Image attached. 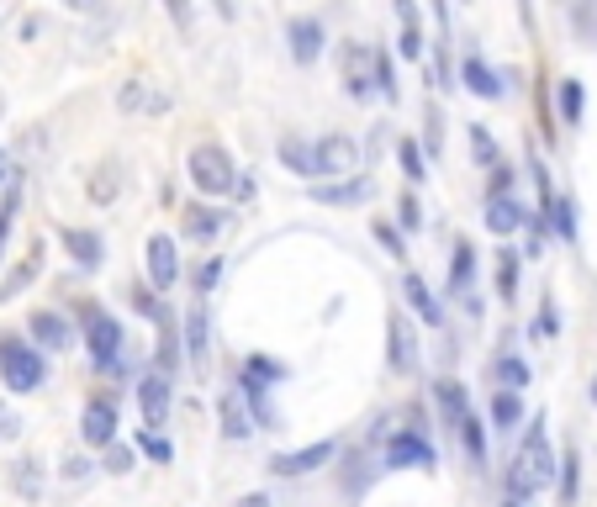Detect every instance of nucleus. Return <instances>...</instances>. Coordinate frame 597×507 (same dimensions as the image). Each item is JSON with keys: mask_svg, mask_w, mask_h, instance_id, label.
Listing matches in <instances>:
<instances>
[{"mask_svg": "<svg viewBox=\"0 0 597 507\" xmlns=\"http://www.w3.org/2000/svg\"><path fill=\"white\" fill-rule=\"evenodd\" d=\"M460 85L471 90V96H481V101H502V74L481 59V53H465L460 59Z\"/></svg>", "mask_w": 597, "mask_h": 507, "instance_id": "13", "label": "nucleus"}, {"mask_svg": "<svg viewBox=\"0 0 597 507\" xmlns=\"http://www.w3.org/2000/svg\"><path fill=\"white\" fill-rule=\"evenodd\" d=\"M64 243H69V254L80 259L85 270L101 265V233H90V228H64Z\"/></svg>", "mask_w": 597, "mask_h": 507, "instance_id": "27", "label": "nucleus"}, {"mask_svg": "<svg viewBox=\"0 0 597 507\" xmlns=\"http://www.w3.org/2000/svg\"><path fill=\"white\" fill-rule=\"evenodd\" d=\"M281 164L291 175H317V143H302V138H281Z\"/></svg>", "mask_w": 597, "mask_h": 507, "instance_id": "26", "label": "nucleus"}, {"mask_svg": "<svg viewBox=\"0 0 597 507\" xmlns=\"http://www.w3.org/2000/svg\"><path fill=\"white\" fill-rule=\"evenodd\" d=\"M434 402H439V412H444V423H450V428H460L465 418H471V397H465L460 381H439L434 386Z\"/></svg>", "mask_w": 597, "mask_h": 507, "instance_id": "24", "label": "nucleus"}, {"mask_svg": "<svg viewBox=\"0 0 597 507\" xmlns=\"http://www.w3.org/2000/svg\"><path fill=\"white\" fill-rule=\"evenodd\" d=\"M117 180H122V169H117V164H101L96 175H90V201L106 206L111 196H117Z\"/></svg>", "mask_w": 597, "mask_h": 507, "instance_id": "35", "label": "nucleus"}, {"mask_svg": "<svg viewBox=\"0 0 597 507\" xmlns=\"http://www.w3.org/2000/svg\"><path fill=\"white\" fill-rule=\"evenodd\" d=\"M281 381H286V370L275 365L270 354H249V360H244V391L254 397V407H259V397H265L270 386H281Z\"/></svg>", "mask_w": 597, "mask_h": 507, "instance_id": "16", "label": "nucleus"}, {"mask_svg": "<svg viewBox=\"0 0 597 507\" xmlns=\"http://www.w3.org/2000/svg\"><path fill=\"white\" fill-rule=\"evenodd\" d=\"M191 280H196V296H212V286L222 280V254H207V259H201Z\"/></svg>", "mask_w": 597, "mask_h": 507, "instance_id": "37", "label": "nucleus"}, {"mask_svg": "<svg viewBox=\"0 0 597 507\" xmlns=\"http://www.w3.org/2000/svg\"><path fill=\"white\" fill-rule=\"evenodd\" d=\"M471 280H476V243L471 238H455V259H450V291L460 296H471Z\"/></svg>", "mask_w": 597, "mask_h": 507, "instance_id": "21", "label": "nucleus"}, {"mask_svg": "<svg viewBox=\"0 0 597 507\" xmlns=\"http://www.w3.org/2000/svg\"><path fill=\"white\" fill-rule=\"evenodd\" d=\"M323 22L317 16H291V27H286V48H291V59L296 64H317L323 59Z\"/></svg>", "mask_w": 597, "mask_h": 507, "instance_id": "11", "label": "nucleus"}, {"mask_svg": "<svg viewBox=\"0 0 597 507\" xmlns=\"http://www.w3.org/2000/svg\"><path fill=\"white\" fill-rule=\"evenodd\" d=\"M386 365L397 370V375L413 370V328H407V317H402V312H391V317H386Z\"/></svg>", "mask_w": 597, "mask_h": 507, "instance_id": "14", "label": "nucleus"}, {"mask_svg": "<svg viewBox=\"0 0 597 507\" xmlns=\"http://www.w3.org/2000/svg\"><path fill=\"white\" fill-rule=\"evenodd\" d=\"M376 85H381V96H386V101H397V74H391L386 48H376Z\"/></svg>", "mask_w": 597, "mask_h": 507, "instance_id": "41", "label": "nucleus"}, {"mask_svg": "<svg viewBox=\"0 0 597 507\" xmlns=\"http://www.w3.org/2000/svg\"><path fill=\"white\" fill-rule=\"evenodd\" d=\"M397 212H402V228H407V233H413L418 222H423V212H418V201H413V196H402V206H397Z\"/></svg>", "mask_w": 597, "mask_h": 507, "instance_id": "49", "label": "nucleus"}, {"mask_svg": "<svg viewBox=\"0 0 597 507\" xmlns=\"http://www.w3.org/2000/svg\"><path fill=\"white\" fill-rule=\"evenodd\" d=\"M222 222H228V217H222L217 206H207V201H201V206H185V238H196V243H212V238L222 233Z\"/></svg>", "mask_w": 597, "mask_h": 507, "instance_id": "23", "label": "nucleus"}, {"mask_svg": "<svg viewBox=\"0 0 597 507\" xmlns=\"http://www.w3.org/2000/svg\"><path fill=\"white\" fill-rule=\"evenodd\" d=\"M497 381H502V391H524L529 386V360L518 349H502L497 354Z\"/></svg>", "mask_w": 597, "mask_h": 507, "instance_id": "28", "label": "nucleus"}, {"mask_svg": "<svg viewBox=\"0 0 597 507\" xmlns=\"http://www.w3.org/2000/svg\"><path fill=\"white\" fill-rule=\"evenodd\" d=\"M592 402H597V375H592Z\"/></svg>", "mask_w": 597, "mask_h": 507, "instance_id": "57", "label": "nucleus"}, {"mask_svg": "<svg viewBox=\"0 0 597 507\" xmlns=\"http://www.w3.org/2000/svg\"><path fill=\"white\" fill-rule=\"evenodd\" d=\"M397 159H402V175H407V180H423V175H428V169H423V154H418V143H413V138L397 148Z\"/></svg>", "mask_w": 597, "mask_h": 507, "instance_id": "40", "label": "nucleus"}, {"mask_svg": "<svg viewBox=\"0 0 597 507\" xmlns=\"http://www.w3.org/2000/svg\"><path fill=\"white\" fill-rule=\"evenodd\" d=\"M561 117L571 127L582 122V80H561Z\"/></svg>", "mask_w": 597, "mask_h": 507, "instance_id": "39", "label": "nucleus"}, {"mask_svg": "<svg viewBox=\"0 0 597 507\" xmlns=\"http://www.w3.org/2000/svg\"><path fill=\"white\" fill-rule=\"evenodd\" d=\"M37 270H43V243H32V254L22 259V265H16L6 280H0V302H16V296H22L32 280H37Z\"/></svg>", "mask_w": 597, "mask_h": 507, "instance_id": "22", "label": "nucleus"}, {"mask_svg": "<svg viewBox=\"0 0 597 507\" xmlns=\"http://www.w3.org/2000/svg\"><path fill=\"white\" fill-rule=\"evenodd\" d=\"M428 6H434V16H439V37L450 32V0H428Z\"/></svg>", "mask_w": 597, "mask_h": 507, "instance_id": "50", "label": "nucleus"}, {"mask_svg": "<svg viewBox=\"0 0 597 507\" xmlns=\"http://www.w3.org/2000/svg\"><path fill=\"white\" fill-rule=\"evenodd\" d=\"M106 471H111V476H127V471H133V449L111 444V455H106Z\"/></svg>", "mask_w": 597, "mask_h": 507, "instance_id": "43", "label": "nucleus"}, {"mask_svg": "<svg viewBox=\"0 0 597 507\" xmlns=\"http://www.w3.org/2000/svg\"><path fill=\"white\" fill-rule=\"evenodd\" d=\"M381 460H386V471H434L439 465L434 444H428L423 434H391Z\"/></svg>", "mask_w": 597, "mask_h": 507, "instance_id": "7", "label": "nucleus"}, {"mask_svg": "<svg viewBox=\"0 0 597 507\" xmlns=\"http://www.w3.org/2000/svg\"><path fill=\"white\" fill-rule=\"evenodd\" d=\"M233 507H270V497H265V492H254V497H238Z\"/></svg>", "mask_w": 597, "mask_h": 507, "instance_id": "52", "label": "nucleus"}, {"mask_svg": "<svg viewBox=\"0 0 597 507\" xmlns=\"http://www.w3.org/2000/svg\"><path fill=\"white\" fill-rule=\"evenodd\" d=\"M185 169H191V185L207 196H228L238 185V164L228 159V148L222 143H196L191 159H185Z\"/></svg>", "mask_w": 597, "mask_h": 507, "instance_id": "3", "label": "nucleus"}, {"mask_svg": "<svg viewBox=\"0 0 597 507\" xmlns=\"http://www.w3.org/2000/svg\"><path fill=\"white\" fill-rule=\"evenodd\" d=\"M180 333H185V354H191V365L201 370V365H207V302H191Z\"/></svg>", "mask_w": 597, "mask_h": 507, "instance_id": "20", "label": "nucleus"}, {"mask_svg": "<svg viewBox=\"0 0 597 507\" xmlns=\"http://www.w3.org/2000/svg\"><path fill=\"white\" fill-rule=\"evenodd\" d=\"M555 481H561V502L576 507V486H582V460H576V449H571V444L561 449V476H555Z\"/></svg>", "mask_w": 597, "mask_h": 507, "instance_id": "33", "label": "nucleus"}, {"mask_svg": "<svg viewBox=\"0 0 597 507\" xmlns=\"http://www.w3.org/2000/svg\"><path fill=\"white\" fill-rule=\"evenodd\" d=\"M497 196H513V169L508 164H497V175L487 185V201H497Z\"/></svg>", "mask_w": 597, "mask_h": 507, "instance_id": "44", "label": "nucleus"}, {"mask_svg": "<svg viewBox=\"0 0 597 507\" xmlns=\"http://www.w3.org/2000/svg\"><path fill=\"white\" fill-rule=\"evenodd\" d=\"M0 381H6L11 391H37L48 381V365H43V354H37L32 344H22L16 333H0Z\"/></svg>", "mask_w": 597, "mask_h": 507, "instance_id": "2", "label": "nucleus"}, {"mask_svg": "<svg viewBox=\"0 0 597 507\" xmlns=\"http://www.w3.org/2000/svg\"><path fill=\"white\" fill-rule=\"evenodd\" d=\"M397 16H402V27H418V6H413V0H397Z\"/></svg>", "mask_w": 597, "mask_h": 507, "instance_id": "51", "label": "nucleus"}, {"mask_svg": "<svg viewBox=\"0 0 597 507\" xmlns=\"http://www.w3.org/2000/svg\"><path fill=\"white\" fill-rule=\"evenodd\" d=\"M487 228H492L497 238L518 233V228H524V206H518L513 196H497V201H487Z\"/></svg>", "mask_w": 597, "mask_h": 507, "instance_id": "25", "label": "nucleus"}, {"mask_svg": "<svg viewBox=\"0 0 597 507\" xmlns=\"http://www.w3.org/2000/svg\"><path fill=\"white\" fill-rule=\"evenodd\" d=\"M11 180V159H6V148H0V185Z\"/></svg>", "mask_w": 597, "mask_h": 507, "instance_id": "54", "label": "nucleus"}, {"mask_svg": "<svg viewBox=\"0 0 597 507\" xmlns=\"http://www.w3.org/2000/svg\"><path fill=\"white\" fill-rule=\"evenodd\" d=\"M370 233H376V243H381V249H386L391 259H407V243H402V233L391 228V222H381V217H376V222H370Z\"/></svg>", "mask_w": 597, "mask_h": 507, "instance_id": "38", "label": "nucleus"}, {"mask_svg": "<svg viewBox=\"0 0 597 507\" xmlns=\"http://www.w3.org/2000/svg\"><path fill=\"white\" fill-rule=\"evenodd\" d=\"M27 328H32V338H43V349H53V354H59V349H69V344H74V333H69V323H64V317H59V312H48V307H37V312L27 317Z\"/></svg>", "mask_w": 597, "mask_h": 507, "instance_id": "18", "label": "nucleus"}, {"mask_svg": "<svg viewBox=\"0 0 597 507\" xmlns=\"http://www.w3.org/2000/svg\"><path fill=\"white\" fill-rule=\"evenodd\" d=\"M164 6H170V16H175L180 32H191V0H164Z\"/></svg>", "mask_w": 597, "mask_h": 507, "instance_id": "48", "label": "nucleus"}, {"mask_svg": "<svg viewBox=\"0 0 597 507\" xmlns=\"http://www.w3.org/2000/svg\"><path fill=\"white\" fill-rule=\"evenodd\" d=\"M370 196V175L360 169V175H349V180H333V185H317L312 201H323V206H360Z\"/></svg>", "mask_w": 597, "mask_h": 507, "instance_id": "17", "label": "nucleus"}, {"mask_svg": "<svg viewBox=\"0 0 597 507\" xmlns=\"http://www.w3.org/2000/svg\"><path fill=\"white\" fill-rule=\"evenodd\" d=\"M117 106H122V111H143V106H148V111H164L170 101H164L159 90L148 96V80H127V85L117 90Z\"/></svg>", "mask_w": 597, "mask_h": 507, "instance_id": "29", "label": "nucleus"}, {"mask_svg": "<svg viewBox=\"0 0 597 507\" xmlns=\"http://www.w3.org/2000/svg\"><path fill=\"white\" fill-rule=\"evenodd\" d=\"M85 349H90V360H96L101 370H111V360H117V349H122V323L111 312L101 307H85Z\"/></svg>", "mask_w": 597, "mask_h": 507, "instance_id": "4", "label": "nucleus"}, {"mask_svg": "<svg viewBox=\"0 0 597 507\" xmlns=\"http://www.w3.org/2000/svg\"><path fill=\"white\" fill-rule=\"evenodd\" d=\"M455 434H460V449H465V460H471L476 471H481V465H487V434H481V418L471 412V418H465V423L455 428Z\"/></svg>", "mask_w": 597, "mask_h": 507, "instance_id": "30", "label": "nucleus"}, {"mask_svg": "<svg viewBox=\"0 0 597 507\" xmlns=\"http://www.w3.org/2000/svg\"><path fill=\"white\" fill-rule=\"evenodd\" d=\"M74 11H101V0H69Z\"/></svg>", "mask_w": 597, "mask_h": 507, "instance_id": "53", "label": "nucleus"}, {"mask_svg": "<svg viewBox=\"0 0 597 507\" xmlns=\"http://www.w3.org/2000/svg\"><path fill=\"white\" fill-rule=\"evenodd\" d=\"M11 212H16V191L0 201V254H6V233H11Z\"/></svg>", "mask_w": 597, "mask_h": 507, "instance_id": "47", "label": "nucleus"}, {"mask_svg": "<svg viewBox=\"0 0 597 507\" xmlns=\"http://www.w3.org/2000/svg\"><path fill=\"white\" fill-rule=\"evenodd\" d=\"M333 449H339L333 439H317V444H307V449H286V455L270 460V471H275V476H312L317 465L333 460Z\"/></svg>", "mask_w": 597, "mask_h": 507, "instance_id": "12", "label": "nucleus"}, {"mask_svg": "<svg viewBox=\"0 0 597 507\" xmlns=\"http://www.w3.org/2000/svg\"><path fill=\"white\" fill-rule=\"evenodd\" d=\"M175 280H180V249H175L170 233H154V238H148V286L170 291Z\"/></svg>", "mask_w": 597, "mask_h": 507, "instance_id": "9", "label": "nucleus"}, {"mask_svg": "<svg viewBox=\"0 0 597 507\" xmlns=\"http://www.w3.org/2000/svg\"><path fill=\"white\" fill-rule=\"evenodd\" d=\"M217 412H222V434H228V439H249V434H254V412L244 407V397H238V391H222Z\"/></svg>", "mask_w": 597, "mask_h": 507, "instance_id": "19", "label": "nucleus"}, {"mask_svg": "<svg viewBox=\"0 0 597 507\" xmlns=\"http://www.w3.org/2000/svg\"><path fill=\"white\" fill-rule=\"evenodd\" d=\"M138 407H143V428L148 434H159L164 423H170V407H175V381L170 375H143L138 381Z\"/></svg>", "mask_w": 597, "mask_h": 507, "instance_id": "6", "label": "nucleus"}, {"mask_svg": "<svg viewBox=\"0 0 597 507\" xmlns=\"http://www.w3.org/2000/svg\"><path fill=\"white\" fill-rule=\"evenodd\" d=\"M339 59H344V85H349V96H354V101L381 96V85H376V48H365V43H344V48H339Z\"/></svg>", "mask_w": 597, "mask_h": 507, "instance_id": "5", "label": "nucleus"}, {"mask_svg": "<svg viewBox=\"0 0 597 507\" xmlns=\"http://www.w3.org/2000/svg\"><path fill=\"white\" fill-rule=\"evenodd\" d=\"M518 423H524V402H518V391H497V397H492V428L508 434V428H518Z\"/></svg>", "mask_w": 597, "mask_h": 507, "instance_id": "31", "label": "nucleus"}, {"mask_svg": "<svg viewBox=\"0 0 597 507\" xmlns=\"http://www.w3.org/2000/svg\"><path fill=\"white\" fill-rule=\"evenodd\" d=\"M502 507H529L524 497H502Z\"/></svg>", "mask_w": 597, "mask_h": 507, "instance_id": "55", "label": "nucleus"}, {"mask_svg": "<svg viewBox=\"0 0 597 507\" xmlns=\"http://www.w3.org/2000/svg\"><path fill=\"white\" fill-rule=\"evenodd\" d=\"M518 259H524V254H513V249L497 254V296L508 307H513V296H518Z\"/></svg>", "mask_w": 597, "mask_h": 507, "instance_id": "32", "label": "nucleus"}, {"mask_svg": "<svg viewBox=\"0 0 597 507\" xmlns=\"http://www.w3.org/2000/svg\"><path fill=\"white\" fill-rule=\"evenodd\" d=\"M545 412L539 418H529V434H524V444H518V455H513V465H508V497H534V492H545V486L561 476V455L550 449V434H545Z\"/></svg>", "mask_w": 597, "mask_h": 507, "instance_id": "1", "label": "nucleus"}, {"mask_svg": "<svg viewBox=\"0 0 597 507\" xmlns=\"http://www.w3.org/2000/svg\"><path fill=\"white\" fill-rule=\"evenodd\" d=\"M317 175H333V180L360 175V143H354V138H344V133L317 138Z\"/></svg>", "mask_w": 597, "mask_h": 507, "instance_id": "8", "label": "nucleus"}, {"mask_svg": "<svg viewBox=\"0 0 597 507\" xmlns=\"http://www.w3.org/2000/svg\"><path fill=\"white\" fill-rule=\"evenodd\" d=\"M127 296H133V312H143V317H154V323H159V317H164V307H159V296H154V286H138V291H127Z\"/></svg>", "mask_w": 597, "mask_h": 507, "instance_id": "42", "label": "nucleus"}, {"mask_svg": "<svg viewBox=\"0 0 597 507\" xmlns=\"http://www.w3.org/2000/svg\"><path fill=\"white\" fill-rule=\"evenodd\" d=\"M138 444H143V449H148V455H154V460H175V444L164 439V434H143Z\"/></svg>", "mask_w": 597, "mask_h": 507, "instance_id": "45", "label": "nucleus"}, {"mask_svg": "<svg viewBox=\"0 0 597 507\" xmlns=\"http://www.w3.org/2000/svg\"><path fill=\"white\" fill-rule=\"evenodd\" d=\"M465 138H471V154H476V164H481V169H497V164H502V159H497V143H492V133H487L481 122L465 127Z\"/></svg>", "mask_w": 597, "mask_h": 507, "instance_id": "34", "label": "nucleus"}, {"mask_svg": "<svg viewBox=\"0 0 597 507\" xmlns=\"http://www.w3.org/2000/svg\"><path fill=\"white\" fill-rule=\"evenodd\" d=\"M80 439L90 449H101V444L117 439V402H111V397H90L85 412H80Z\"/></svg>", "mask_w": 597, "mask_h": 507, "instance_id": "10", "label": "nucleus"}, {"mask_svg": "<svg viewBox=\"0 0 597 507\" xmlns=\"http://www.w3.org/2000/svg\"><path fill=\"white\" fill-rule=\"evenodd\" d=\"M518 11H524V22H529V0H518Z\"/></svg>", "mask_w": 597, "mask_h": 507, "instance_id": "56", "label": "nucleus"}, {"mask_svg": "<svg viewBox=\"0 0 597 507\" xmlns=\"http://www.w3.org/2000/svg\"><path fill=\"white\" fill-rule=\"evenodd\" d=\"M402 59H423V32L418 27H402Z\"/></svg>", "mask_w": 597, "mask_h": 507, "instance_id": "46", "label": "nucleus"}, {"mask_svg": "<svg viewBox=\"0 0 597 507\" xmlns=\"http://www.w3.org/2000/svg\"><path fill=\"white\" fill-rule=\"evenodd\" d=\"M555 333H561V307L545 296V302H539V317H534V338H539V344H550Z\"/></svg>", "mask_w": 597, "mask_h": 507, "instance_id": "36", "label": "nucleus"}, {"mask_svg": "<svg viewBox=\"0 0 597 507\" xmlns=\"http://www.w3.org/2000/svg\"><path fill=\"white\" fill-rule=\"evenodd\" d=\"M402 296H407V307H413L428 328H444V307L434 302V291L423 286V275H418V270H407V275H402Z\"/></svg>", "mask_w": 597, "mask_h": 507, "instance_id": "15", "label": "nucleus"}]
</instances>
